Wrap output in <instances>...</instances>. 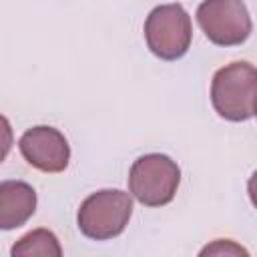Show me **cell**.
<instances>
[{
	"mask_svg": "<svg viewBox=\"0 0 257 257\" xmlns=\"http://www.w3.org/2000/svg\"><path fill=\"white\" fill-rule=\"evenodd\" d=\"M211 104L229 122H243L257 114V66L247 60L225 64L213 74Z\"/></svg>",
	"mask_w": 257,
	"mask_h": 257,
	"instance_id": "cell-1",
	"label": "cell"
},
{
	"mask_svg": "<svg viewBox=\"0 0 257 257\" xmlns=\"http://www.w3.org/2000/svg\"><path fill=\"white\" fill-rule=\"evenodd\" d=\"M133 215V199L120 189H100L88 195L76 213L80 233L92 241H108L118 237Z\"/></svg>",
	"mask_w": 257,
	"mask_h": 257,
	"instance_id": "cell-2",
	"label": "cell"
},
{
	"mask_svg": "<svg viewBox=\"0 0 257 257\" xmlns=\"http://www.w3.org/2000/svg\"><path fill=\"white\" fill-rule=\"evenodd\" d=\"M179 183V165L161 153L139 157L128 171V191L145 207L169 205L177 195Z\"/></svg>",
	"mask_w": 257,
	"mask_h": 257,
	"instance_id": "cell-3",
	"label": "cell"
},
{
	"mask_svg": "<svg viewBox=\"0 0 257 257\" xmlns=\"http://www.w3.org/2000/svg\"><path fill=\"white\" fill-rule=\"evenodd\" d=\"M145 40L149 50L161 60H177L187 54L193 40L191 16L181 4H161L145 20Z\"/></svg>",
	"mask_w": 257,
	"mask_h": 257,
	"instance_id": "cell-4",
	"label": "cell"
},
{
	"mask_svg": "<svg viewBox=\"0 0 257 257\" xmlns=\"http://www.w3.org/2000/svg\"><path fill=\"white\" fill-rule=\"evenodd\" d=\"M195 16L205 36L217 46H239L253 30L243 0H203Z\"/></svg>",
	"mask_w": 257,
	"mask_h": 257,
	"instance_id": "cell-5",
	"label": "cell"
},
{
	"mask_svg": "<svg viewBox=\"0 0 257 257\" xmlns=\"http://www.w3.org/2000/svg\"><path fill=\"white\" fill-rule=\"evenodd\" d=\"M22 159L42 173H62L70 161V145L66 137L48 124H38L28 131L18 141Z\"/></svg>",
	"mask_w": 257,
	"mask_h": 257,
	"instance_id": "cell-6",
	"label": "cell"
},
{
	"mask_svg": "<svg viewBox=\"0 0 257 257\" xmlns=\"http://www.w3.org/2000/svg\"><path fill=\"white\" fill-rule=\"evenodd\" d=\"M36 191L24 181L0 183V229L12 231L22 227L36 211Z\"/></svg>",
	"mask_w": 257,
	"mask_h": 257,
	"instance_id": "cell-7",
	"label": "cell"
},
{
	"mask_svg": "<svg viewBox=\"0 0 257 257\" xmlns=\"http://www.w3.org/2000/svg\"><path fill=\"white\" fill-rule=\"evenodd\" d=\"M12 257H30V255H52L60 257L62 247L58 243V237L48 229H34L26 235H22L10 249Z\"/></svg>",
	"mask_w": 257,
	"mask_h": 257,
	"instance_id": "cell-8",
	"label": "cell"
},
{
	"mask_svg": "<svg viewBox=\"0 0 257 257\" xmlns=\"http://www.w3.org/2000/svg\"><path fill=\"white\" fill-rule=\"evenodd\" d=\"M223 253L225 255H241V253L247 255V251L241 245L233 243L231 239H217L205 249H201V255H223Z\"/></svg>",
	"mask_w": 257,
	"mask_h": 257,
	"instance_id": "cell-9",
	"label": "cell"
},
{
	"mask_svg": "<svg viewBox=\"0 0 257 257\" xmlns=\"http://www.w3.org/2000/svg\"><path fill=\"white\" fill-rule=\"evenodd\" d=\"M247 193H249V199H251V203H253V207L257 209V171L249 177V181H247Z\"/></svg>",
	"mask_w": 257,
	"mask_h": 257,
	"instance_id": "cell-10",
	"label": "cell"
}]
</instances>
